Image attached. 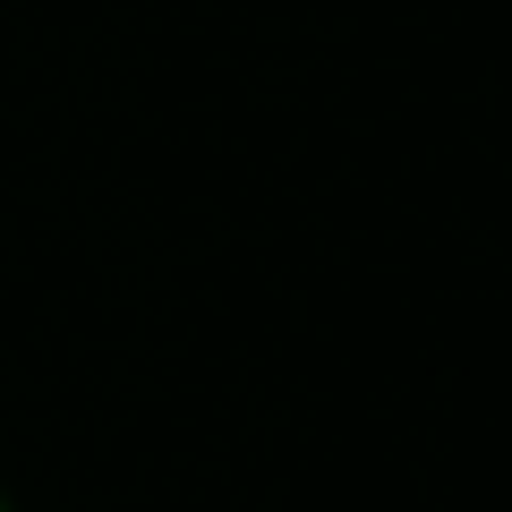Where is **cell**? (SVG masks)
I'll return each instance as SVG.
<instances>
[{
	"label": "cell",
	"mask_w": 512,
	"mask_h": 512,
	"mask_svg": "<svg viewBox=\"0 0 512 512\" xmlns=\"http://www.w3.org/2000/svg\"><path fill=\"white\" fill-rule=\"evenodd\" d=\"M0 512H9V504H0Z\"/></svg>",
	"instance_id": "6da1fadb"
}]
</instances>
